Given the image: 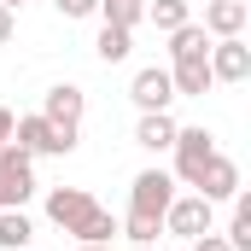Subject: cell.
<instances>
[{
  "label": "cell",
  "mask_w": 251,
  "mask_h": 251,
  "mask_svg": "<svg viewBox=\"0 0 251 251\" xmlns=\"http://www.w3.org/2000/svg\"><path fill=\"white\" fill-rule=\"evenodd\" d=\"M29 193H35V158L6 140L0 146V210H24Z\"/></svg>",
  "instance_id": "cell-2"
},
{
  "label": "cell",
  "mask_w": 251,
  "mask_h": 251,
  "mask_svg": "<svg viewBox=\"0 0 251 251\" xmlns=\"http://www.w3.org/2000/svg\"><path fill=\"white\" fill-rule=\"evenodd\" d=\"M82 111H88V94H82L76 82H53L47 100H41V117L59 128V140L70 152H76V140H82Z\"/></svg>",
  "instance_id": "cell-1"
},
{
  "label": "cell",
  "mask_w": 251,
  "mask_h": 251,
  "mask_svg": "<svg viewBox=\"0 0 251 251\" xmlns=\"http://www.w3.org/2000/svg\"><path fill=\"white\" fill-rule=\"evenodd\" d=\"M128 251H152V246H128Z\"/></svg>",
  "instance_id": "cell-27"
},
{
  "label": "cell",
  "mask_w": 251,
  "mask_h": 251,
  "mask_svg": "<svg viewBox=\"0 0 251 251\" xmlns=\"http://www.w3.org/2000/svg\"><path fill=\"white\" fill-rule=\"evenodd\" d=\"M100 18L117 24V29H134V24L146 18V0H100Z\"/></svg>",
  "instance_id": "cell-19"
},
{
  "label": "cell",
  "mask_w": 251,
  "mask_h": 251,
  "mask_svg": "<svg viewBox=\"0 0 251 251\" xmlns=\"http://www.w3.org/2000/svg\"><path fill=\"white\" fill-rule=\"evenodd\" d=\"M35 240V222L24 210H0V251H29Z\"/></svg>",
  "instance_id": "cell-15"
},
{
  "label": "cell",
  "mask_w": 251,
  "mask_h": 251,
  "mask_svg": "<svg viewBox=\"0 0 251 251\" xmlns=\"http://www.w3.org/2000/svg\"><path fill=\"white\" fill-rule=\"evenodd\" d=\"M176 181L181 187H199V170L216 158V134L210 128H176Z\"/></svg>",
  "instance_id": "cell-4"
},
{
  "label": "cell",
  "mask_w": 251,
  "mask_h": 251,
  "mask_svg": "<svg viewBox=\"0 0 251 251\" xmlns=\"http://www.w3.org/2000/svg\"><path fill=\"white\" fill-rule=\"evenodd\" d=\"M0 6H12V12H18V6H24V0H0Z\"/></svg>",
  "instance_id": "cell-26"
},
{
  "label": "cell",
  "mask_w": 251,
  "mask_h": 251,
  "mask_svg": "<svg viewBox=\"0 0 251 251\" xmlns=\"http://www.w3.org/2000/svg\"><path fill=\"white\" fill-rule=\"evenodd\" d=\"M170 199H176V176H170V170H140V176L128 181V216H146V222H164Z\"/></svg>",
  "instance_id": "cell-3"
},
{
  "label": "cell",
  "mask_w": 251,
  "mask_h": 251,
  "mask_svg": "<svg viewBox=\"0 0 251 251\" xmlns=\"http://www.w3.org/2000/svg\"><path fill=\"white\" fill-rule=\"evenodd\" d=\"M59 6V18H94L100 12V0H53Z\"/></svg>",
  "instance_id": "cell-21"
},
{
  "label": "cell",
  "mask_w": 251,
  "mask_h": 251,
  "mask_svg": "<svg viewBox=\"0 0 251 251\" xmlns=\"http://www.w3.org/2000/svg\"><path fill=\"white\" fill-rule=\"evenodd\" d=\"M187 251H234V246H228V240H222L216 228H204L199 240H187Z\"/></svg>",
  "instance_id": "cell-22"
},
{
  "label": "cell",
  "mask_w": 251,
  "mask_h": 251,
  "mask_svg": "<svg viewBox=\"0 0 251 251\" xmlns=\"http://www.w3.org/2000/svg\"><path fill=\"white\" fill-rule=\"evenodd\" d=\"M111 234H117V216H111L105 204H100V210L76 228V240H82V246H111Z\"/></svg>",
  "instance_id": "cell-18"
},
{
  "label": "cell",
  "mask_w": 251,
  "mask_h": 251,
  "mask_svg": "<svg viewBox=\"0 0 251 251\" xmlns=\"http://www.w3.org/2000/svg\"><path fill=\"white\" fill-rule=\"evenodd\" d=\"M146 18L170 35V29H181V24H193V12H187V0H146Z\"/></svg>",
  "instance_id": "cell-17"
},
{
  "label": "cell",
  "mask_w": 251,
  "mask_h": 251,
  "mask_svg": "<svg viewBox=\"0 0 251 251\" xmlns=\"http://www.w3.org/2000/svg\"><path fill=\"white\" fill-rule=\"evenodd\" d=\"M193 193H199V199H210V204H222V199H234V193H240V164L216 152V158H210V164L199 170V187H193Z\"/></svg>",
  "instance_id": "cell-10"
},
{
  "label": "cell",
  "mask_w": 251,
  "mask_h": 251,
  "mask_svg": "<svg viewBox=\"0 0 251 251\" xmlns=\"http://www.w3.org/2000/svg\"><path fill=\"white\" fill-rule=\"evenodd\" d=\"M128 47H134V29H117V24H100V41H94V53L105 64H123Z\"/></svg>",
  "instance_id": "cell-16"
},
{
  "label": "cell",
  "mask_w": 251,
  "mask_h": 251,
  "mask_svg": "<svg viewBox=\"0 0 251 251\" xmlns=\"http://www.w3.org/2000/svg\"><path fill=\"white\" fill-rule=\"evenodd\" d=\"M246 24H251V6H246V0H210V6H204V35H210V41L246 35Z\"/></svg>",
  "instance_id": "cell-11"
},
{
  "label": "cell",
  "mask_w": 251,
  "mask_h": 251,
  "mask_svg": "<svg viewBox=\"0 0 251 251\" xmlns=\"http://www.w3.org/2000/svg\"><path fill=\"white\" fill-rule=\"evenodd\" d=\"M228 204H234V216H228V234H222V240H228L234 251H251V193L240 187Z\"/></svg>",
  "instance_id": "cell-14"
},
{
  "label": "cell",
  "mask_w": 251,
  "mask_h": 251,
  "mask_svg": "<svg viewBox=\"0 0 251 251\" xmlns=\"http://www.w3.org/2000/svg\"><path fill=\"white\" fill-rule=\"evenodd\" d=\"M246 76H251L246 35H222V41H210V82H246Z\"/></svg>",
  "instance_id": "cell-8"
},
{
  "label": "cell",
  "mask_w": 251,
  "mask_h": 251,
  "mask_svg": "<svg viewBox=\"0 0 251 251\" xmlns=\"http://www.w3.org/2000/svg\"><path fill=\"white\" fill-rule=\"evenodd\" d=\"M128 100H134L140 111H170V100H176V82H170V70H164V64H146V70H134V82H128Z\"/></svg>",
  "instance_id": "cell-9"
},
{
  "label": "cell",
  "mask_w": 251,
  "mask_h": 251,
  "mask_svg": "<svg viewBox=\"0 0 251 251\" xmlns=\"http://www.w3.org/2000/svg\"><path fill=\"white\" fill-rule=\"evenodd\" d=\"M117 234H128V246H152L158 234H164V222H146V216H123V228Z\"/></svg>",
  "instance_id": "cell-20"
},
{
  "label": "cell",
  "mask_w": 251,
  "mask_h": 251,
  "mask_svg": "<svg viewBox=\"0 0 251 251\" xmlns=\"http://www.w3.org/2000/svg\"><path fill=\"white\" fill-rule=\"evenodd\" d=\"M12 146H24L29 158H70V146L59 140V128L47 123L41 111H29V117H18V123H12Z\"/></svg>",
  "instance_id": "cell-6"
},
{
  "label": "cell",
  "mask_w": 251,
  "mask_h": 251,
  "mask_svg": "<svg viewBox=\"0 0 251 251\" xmlns=\"http://www.w3.org/2000/svg\"><path fill=\"white\" fill-rule=\"evenodd\" d=\"M204 53H210V35H204V24H181V29H170V64L204 59Z\"/></svg>",
  "instance_id": "cell-13"
},
{
  "label": "cell",
  "mask_w": 251,
  "mask_h": 251,
  "mask_svg": "<svg viewBox=\"0 0 251 251\" xmlns=\"http://www.w3.org/2000/svg\"><path fill=\"white\" fill-rule=\"evenodd\" d=\"M76 251H111V246H76Z\"/></svg>",
  "instance_id": "cell-25"
},
{
  "label": "cell",
  "mask_w": 251,
  "mask_h": 251,
  "mask_svg": "<svg viewBox=\"0 0 251 251\" xmlns=\"http://www.w3.org/2000/svg\"><path fill=\"white\" fill-rule=\"evenodd\" d=\"M12 35H18V12H12V6H0V47H6Z\"/></svg>",
  "instance_id": "cell-23"
},
{
  "label": "cell",
  "mask_w": 251,
  "mask_h": 251,
  "mask_svg": "<svg viewBox=\"0 0 251 251\" xmlns=\"http://www.w3.org/2000/svg\"><path fill=\"white\" fill-rule=\"evenodd\" d=\"M176 117H170V111H140V123H134V146H140V152H170V146H176Z\"/></svg>",
  "instance_id": "cell-12"
},
{
  "label": "cell",
  "mask_w": 251,
  "mask_h": 251,
  "mask_svg": "<svg viewBox=\"0 0 251 251\" xmlns=\"http://www.w3.org/2000/svg\"><path fill=\"white\" fill-rule=\"evenodd\" d=\"M94 210H100V199H94L88 187H53V193H47V222L64 228V234H76Z\"/></svg>",
  "instance_id": "cell-7"
},
{
  "label": "cell",
  "mask_w": 251,
  "mask_h": 251,
  "mask_svg": "<svg viewBox=\"0 0 251 251\" xmlns=\"http://www.w3.org/2000/svg\"><path fill=\"white\" fill-rule=\"evenodd\" d=\"M12 123H18V117H12V111H6V105H0V146H6V140H12Z\"/></svg>",
  "instance_id": "cell-24"
},
{
  "label": "cell",
  "mask_w": 251,
  "mask_h": 251,
  "mask_svg": "<svg viewBox=\"0 0 251 251\" xmlns=\"http://www.w3.org/2000/svg\"><path fill=\"white\" fill-rule=\"evenodd\" d=\"M210 222H216V204H210V199H199V193H187V199L176 193V199H170V210H164V234H176V240H199Z\"/></svg>",
  "instance_id": "cell-5"
}]
</instances>
